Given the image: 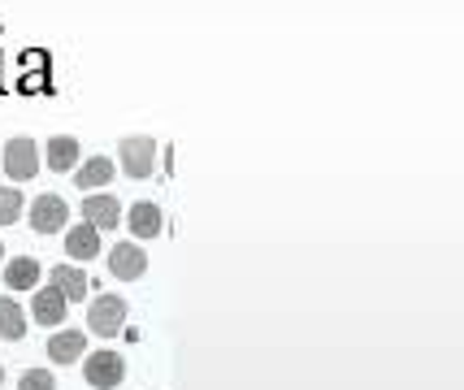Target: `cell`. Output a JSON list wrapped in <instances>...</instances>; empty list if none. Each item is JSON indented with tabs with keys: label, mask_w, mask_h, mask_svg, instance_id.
<instances>
[{
	"label": "cell",
	"mask_w": 464,
	"mask_h": 390,
	"mask_svg": "<svg viewBox=\"0 0 464 390\" xmlns=\"http://www.w3.org/2000/svg\"><path fill=\"white\" fill-rule=\"evenodd\" d=\"M121 326H126V300L121 295H96L92 309H87V329L101 334V338H113Z\"/></svg>",
	"instance_id": "obj_1"
},
{
	"label": "cell",
	"mask_w": 464,
	"mask_h": 390,
	"mask_svg": "<svg viewBox=\"0 0 464 390\" xmlns=\"http://www.w3.org/2000/svg\"><path fill=\"white\" fill-rule=\"evenodd\" d=\"M118 161L130 178H152V169H157V144L148 135H130V139L118 144Z\"/></svg>",
	"instance_id": "obj_2"
},
{
	"label": "cell",
	"mask_w": 464,
	"mask_h": 390,
	"mask_svg": "<svg viewBox=\"0 0 464 390\" xmlns=\"http://www.w3.org/2000/svg\"><path fill=\"white\" fill-rule=\"evenodd\" d=\"M5 174H9L14 183L35 178V174H40V144H35V139H26V135L9 139V144H5Z\"/></svg>",
	"instance_id": "obj_3"
},
{
	"label": "cell",
	"mask_w": 464,
	"mask_h": 390,
	"mask_svg": "<svg viewBox=\"0 0 464 390\" xmlns=\"http://www.w3.org/2000/svg\"><path fill=\"white\" fill-rule=\"evenodd\" d=\"M82 377L96 390H113L121 377H126V360H121L118 351H92V356L82 360Z\"/></svg>",
	"instance_id": "obj_4"
},
{
	"label": "cell",
	"mask_w": 464,
	"mask_h": 390,
	"mask_svg": "<svg viewBox=\"0 0 464 390\" xmlns=\"http://www.w3.org/2000/svg\"><path fill=\"white\" fill-rule=\"evenodd\" d=\"M65 222H70V205H65L61 195L31 200V230H35V234H61Z\"/></svg>",
	"instance_id": "obj_5"
},
{
	"label": "cell",
	"mask_w": 464,
	"mask_h": 390,
	"mask_svg": "<svg viewBox=\"0 0 464 390\" xmlns=\"http://www.w3.org/2000/svg\"><path fill=\"white\" fill-rule=\"evenodd\" d=\"M109 273L118 282H135L148 273V252L140 243H113L109 247Z\"/></svg>",
	"instance_id": "obj_6"
},
{
	"label": "cell",
	"mask_w": 464,
	"mask_h": 390,
	"mask_svg": "<svg viewBox=\"0 0 464 390\" xmlns=\"http://www.w3.org/2000/svg\"><path fill=\"white\" fill-rule=\"evenodd\" d=\"M82 217H87V226H96V230H118L121 222V205L113 200V195H87L82 200Z\"/></svg>",
	"instance_id": "obj_7"
},
{
	"label": "cell",
	"mask_w": 464,
	"mask_h": 390,
	"mask_svg": "<svg viewBox=\"0 0 464 390\" xmlns=\"http://www.w3.org/2000/svg\"><path fill=\"white\" fill-rule=\"evenodd\" d=\"M65 256H70V261H82V265L96 261V256H101V230L87 226V222L74 230H65Z\"/></svg>",
	"instance_id": "obj_8"
},
{
	"label": "cell",
	"mask_w": 464,
	"mask_h": 390,
	"mask_svg": "<svg viewBox=\"0 0 464 390\" xmlns=\"http://www.w3.org/2000/svg\"><path fill=\"white\" fill-rule=\"evenodd\" d=\"M31 317H35L40 326H61V321H65V300H61V290L57 287H35Z\"/></svg>",
	"instance_id": "obj_9"
},
{
	"label": "cell",
	"mask_w": 464,
	"mask_h": 390,
	"mask_svg": "<svg viewBox=\"0 0 464 390\" xmlns=\"http://www.w3.org/2000/svg\"><path fill=\"white\" fill-rule=\"evenodd\" d=\"M48 169H57V174H70V169H79V157H82V147L74 135H53L48 139Z\"/></svg>",
	"instance_id": "obj_10"
},
{
	"label": "cell",
	"mask_w": 464,
	"mask_h": 390,
	"mask_svg": "<svg viewBox=\"0 0 464 390\" xmlns=\"http://www.w3.org/2000/svg\"><path fill=\"white\" fill-rule=\"evenodd\" d=\"M126 226L135 239H157L161 234V208L152 205V200H140V205H130L126 213Z\"/></svg>",
	"instance_id": "obj_11"
},
{
	"label": "cell",
	"mask_w": 464,
	"mask_h": 390,
	"mask_svg": "<svg viewBox=\"0 0 464 390\" xmlns=\"http://www.w3.org/2000/svg\"><path fill=\"white\" fill-rule=\"evenodd\" d=\"M48 356H53V365H74L79 356H87V338H82V329H61L48 338Z\"/></svg>",
	"instance_id": "obj_12"
},
{
	"label": "cell",
	"mask_w": 464,
	"mask_h": 390,
	"mask_svg": "<svg viewBox=\"0 0 464 390\" xmlns=\"http://www.w3.org/2000/svg\"><path fill=\"white\" fill-rule=\"evenodd\" d=\"M48 278H53V287L61 290L65 304H82V295H87V287H92V282L82 278V269H74V265H57Z\"/></svg>",
	"instance_id": "obj_13"
},
{
	"label": "cell",
	"mask_w": 464,
	"mask_h": 390,
	"mask_svg": "<svg viewBox=\"0 0 464 390\" xmlns=\"http://www.w3.org/2000/svg\"><path fill=\"white\" fill-rule=\"evenodd\" d=\"M35 282H40V261H35V256H14V261L5 265V287L35 290Z\"/></svg>",
	"instance_id": "obj_14"
},
{
	"label": "cell",
	"mask_w": 464,
	"mask_h": 390,
	"mask_svg": "<svg viewBox=\"0 0 464 390\" xmlns=\"http://www.w3.org/2000/svg\"><path fill=\"white\" fill-rule=\"evenodd\" d=\"M74 183H79V191L87 186V191H96V186L113 183V161L109 157H92V161H82L79 169H74Z\"/></svg>",
	"instance_id": "obj_15"
},
{
	"label": "cell",
	"mask_w": 464,
	"mask_h": 390,
	"mask_svg": "<svg viewBox=\"0 0 464 390\" xmlns=\"http://www.w3.org/2000/svg\"><path fill=\"white\" fill-rule=\"evenodd\" d=\"M22 334H26V312L18 309V300H14V295H0V338L18 343Z\"/></svg>",
	"instance_id": "obj_16"
},
{
	"label": "cell",
	"mask_w": 464,
	"mask_h": 390,
	"mask_svg": "<svg viewBox=\"0 0 464 390\" xmlns=\"http://www.w3.org/2000/svg\"><path fill=\"white\" fill-rule=\"evenodd\" d=\"M22 208H26V200H22L18 186H0V226H14L22 217Z\"/></svg>",
	"instance_id": "obj_17"
},
{
	"label": "cell",
	"mask_w": 464,
	"mask_h": 390,
	"mask_svg": "<svg viewBox=\"0 0 464 390\" xmlns=\"http://www.w3.org/2000/svg\"><path fill=\"white\" fill-rule=\"evenodd\" d=\"M18 390H57V382H53V373L48 369H26L22 373Z\"/></svg>",
	"instance_id": "obj_18"
},
{
	"label": "cell",
	"mask_w": 464,
	"mask_h": 390,
	"mask_svg": "<svg viewBox=\"0 0 464 390\" xmlns=\"http://www.w3.org/2000/svg\"><path fill=\"white\" fill-rule=\"evenodd\" d=\"M0 382H5V369H0Z\"/></svg>",
	"instance_id": "obj_19"
},
{
	"label": "cell",
	"mask_w": 464,
	"mask_h": 390,
	"mask_svg": "<svg viewBox=\"0 0 464 390\" xmlns=\"http://www.w3.org/2000/svg\"><path fill=\"white\" fill-rule=\"evenodd\" d=\"M0 256H5V243H0Z\"/></svg>",
	"instance_id": "obj_20"
}]
</instances>
